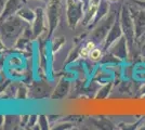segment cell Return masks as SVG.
Instances as JSON below:
<instances>
[{"instance_id": "1", "label": "cell", "mask_w": 145, "mask_h": 130, "mask_svg": "<svg viewBox=\"0 0 145 130\" xmlns=\"http://www.w3.org/2000/svg\"><path fill=\"white\" fill-rule=\"evenodd\" d=\"M95 49V44L93 42H88L87 43V46H86V48L81 50V52H80V54L82 56H89L91 53V51L92 50Z\"/></svg>"}, {"instance_id": "2", "label": "cell", "mask_w": 145, "mask_h": 130, "mask_svg": "<svg viewBox=\"0 0 145 130\" xmlns=\"http://www.w3.org/2000/svg\"><path fill=\"white\" fill-rule=\"evenodd\" d=\"M91 57V60H93V61H97V60H99L100 59V56H101V52H100V50L97 49H94L91 51L90 56H89Z\"/></svg>"}]
</instances>
